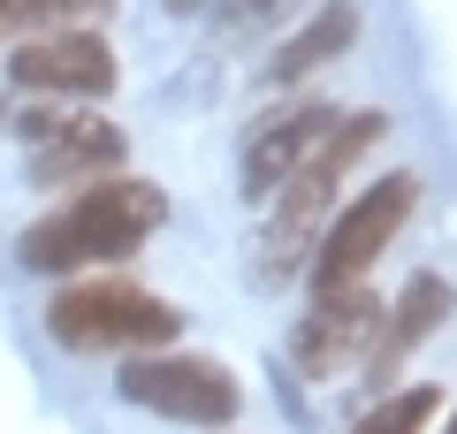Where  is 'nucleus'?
<instances>
[{"label":"nucleus","mask_w":457,"mask_h":434,"mask_svg":"<svg viewBox=\"0 0 457 434\" xmlns=\"http://www.w3.org/2000/svg\"><path fill=\"white\" fill-rule=\"evenodd\" d=\"M168 198L153 183H130V176H99L69 198L62 213L31 221L16 237V259L38 274H69V267H92V259H130L137 244L161 229Z\"/></svg>","instance_id":"1"},{"label":"nucleus","mask_w":457,"mask_h":434,"mask_svg":"<svg viewBox=\"0 0 457 434\" xmlns=\"http://www.w3.org/2000/svg\"><path fill=\"white\" fill-rule=\"evenodd\" d=\"M381 129H389V114H374V107H366V114H343L305 161H297V176L275 191V221H267V237H260V282H290V274L312 267L320 229H328V206H336V183L351 176L359 153H374V145H381Z\"/></svg>","instance_id":"2"},{"label":"nucleus","mask_w":457,"mask_h":434,"mask_svg":"<svg viewBox=\"0 0 457 434\" xmlns=\"http://www.w3.org/2000/svg\"><path fill=\"white\" fill-rule=\"evenodd\" d=\"M46 328H54V343H69V351H161L168 336L183 328V313L176 305H161L153 289H137V282H69L62 297L46 305Z\"/></svg>","instance_id":"3"},{"label":"nucleus","mask_w":457,"mask_h":434,"mask_svg":"<svg viewBox=\"0 0 457 434\" xmlns=\"http://www.w3.org/2000/svg\"><path fill=\"white\" fill-rule=\"evenodd\" d=\"M411 206H420V176H381L374 191H359L336 221L320 229V252H312V289L328 297V289L366 282V267L396 244V229L411 221Z\"/></svg>","instance_id":"4"},{"label":"nucleus","mask_w":457,"mask_h":434,"mask_svg":"<svg viewBox=\"0 0 457 434\" xmlns=\"http://www.w3.org/2000/svg\"><path fill=\"white\" fill-rule=\"evenodd\" d=\"M122 396L145 404L161 419H183V427H228L245 388L228 381L221 358H183V351H153V358H130L122 366Z\"/></svg>","instance_id":"5"},{"label":"nucleus","mask_w":457,"mask_h":434,"mask_svg":"<svg viewBox=\"0 0 457 434\" xmlns=\"http://www.w3.org/2000/svg\"><path fill=\"white\" fill-rule=\"evenodd\" d=\"M16 84L23 92H54V99H99L114 92V54L107 38H92L77 23V31H38V38H16Z\"/></svg>","instance_id":"6"},{"label":"nucleus","mask_w":457,"mask_h":434,"mask_svg":"<svg viewBox=\"0 0 457 434\" xmlns=\"http://www.w3.org/2000/svg\"><path fill=\"white\" fill-rule=\"evenodd\" d=\"M23 145L38 183H92L122 168V129L99 114H23Z\"/></svg>","instance_id":"7"},{"label":"nucleus","mask_w":457,"mask_h":434,"mask_svg":"<svg viewBox=\"0 0 457 434\" xmlns=\"http://www.w3.org/2000/svg\"><path fill=\"white\" fill-rule=\"evenodd\" d=\"M374 328H381V297H374L366 282H351V289H328L320 305L305 313V328L290 336V358H297V373H305V381H328V373H336L351 351L366 358Z\"/></svg>","instance_id":"8"},{"label":"nucleus","mask_w":457,"mask_h":434,"mask_svg":"<svg viewBox=\"0 0 457 434\" xmlns=\"http://www.w3.org/2000/svg\"><path fill=\"white\" fill-rule=\"evenodd\" d=\"M336 122H343V114L328 107V99H305V107L260 122V129H252V145H245V198H275L282 183L297 176V161H305Z\"/></svg>","instance_id":"9"},{"label":"nucleus","mask_w":457,"mask_h":434,"mask_svg":"<svg viewBox=\"0 0 457 434\" xmlns=\"http://www.w3.org/2000/svg\"><path fill=\"white\" fill-rule=\"evenodd\" d=\"M450 313H457L450 282H442V274H411L404 297H396V305H381V328H374V343H366V373H374V381H389V373L404 366V358L420 351V343L435 336Z\"/></svg>","instance_id":"10"},{"label":"nucleus","mask_w":457,"mask_h":434,"mask_svg":"<svg viewBox=\"0 0 457 434\" xmlns=\"http://www.w3.org/2000/svg\"><path fill=\"white\" fill-rule=\"evenodd\" d=\"M351 38H359V8H351V0H320L305 31H290V38L275 46V69H267V77H275V84H297V77H312V69H328Z\"/></svg>","instance_id":"11"},{"label":"nucleus","mask_w":457,"mask_h":434,"mask_svg":"<svg viewBox=\"0 0 457 434\" xmlns=\"http://www.w3.org/2000/svg\"><path fill=\"white\" fill-rule=\"evenodd\" d=\"M107 0H0V38H38V31H77Z\"/></svg>","instance_id":"12"},{"label":"nucleus","mask_w":457,"mask_h":434,"mask_svg":"<svg viewBox=\"0 0 457 434\" xmlns=\"http://www.w3.org/2000/svg\"><path fill=\"white\" fill-rule=\"evenodd\" d=\"M435 388H404V396H389V404H374V412L359 419L351 434H427V419H435Z\"/></svg>","instance_id":"13"},{"label":"nucleus","mask_w":457,"mask_h":434,"mask_svg":"<svg viewBox=\"0 0 457 434\" xmlns=\"http://www.w3.org/2000/svg\"><path fill=\"white\" fill-rule=\"evenodd\" d=\"M168 8H176V16H198V8H213V0H168Z\"/></svg>","instance_id":"14"},{"label":"nucleus","mask_w":457,"mask_h":434,"mask_svg":"<svg viewBox=\"0 0 457 434\" xmlns=\"http://www.w3.org/2000/svg\"><path fill=\"white\" fill-rule=\"evenodd\" d=\"M450 434H457V419H450Z\"/></svg>","instance_id":"15"}]
</instances>
